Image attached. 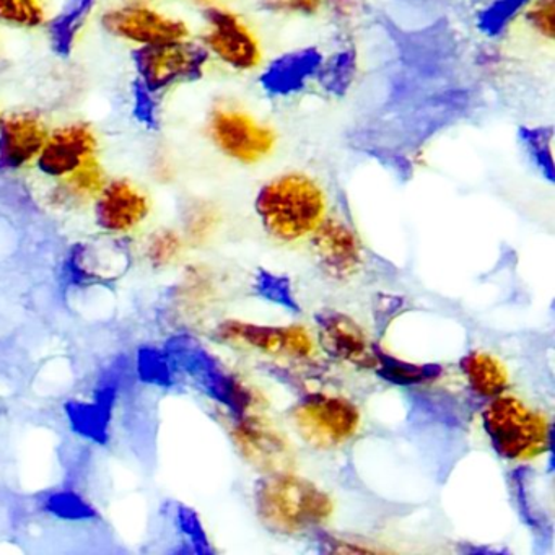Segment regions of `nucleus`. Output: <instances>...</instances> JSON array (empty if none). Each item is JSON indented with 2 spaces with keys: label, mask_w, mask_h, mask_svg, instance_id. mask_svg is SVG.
I'll return each mask as SVG.
<instances>
[{
  "label": "nucleus",
  "mask_w": 555,
  "mask_h": 555,
  "mask_svg": "<svg viewBox=\"0 0 555 555\" xmlns=\"http://www.w3.org/2000/svg\"><path fill=\"white\" fill-rule=\"evenodd\" d=\"M528 27L547 41L555 38V0H532L521 15Z\"/></svg>",
  "instance_id": "26"
},
{
  "label": "nucleus",
  "mask_w": 555,
  "mask_h": 555,
  "mask_svg": "<svg viewBox=\"0 0 555 555\" xmlns=\"http://www.w3.org/2000/svg\"><path fill=\"white\" fill-rule=\"evenodd\" d=\"M132 100H134V105H132L134 118L145 128L157 129L158 121H160L158 119L160 118V108H158L157 93L151 92L139 80H135Z\"/></svg>",
  "instance_id": "27"
},
{
  "label": "nucleus",
  "mask_w": 555,
  "mask_h": 555,
  "mask_svg": "<svg viewBox=\"0 0 555 555\" xmlns=\"http://www.w3.org/2000/svg\"><path fill=\"white\" fill-rule=\"evenodd\" d=\"M219 339L266 356L307 362L317 353V343L304 326H261L245 321H225L217 330Z\"/></svg>",
  "instance_id": "8"
},
{
  "label": "nucleus",
  "mask_w": 555,
  "mask_h": 555,
  "mask_svg": "<svg viewBox=\"0 0 555 555\" xmlns=\"http://www.w3.org/2000/svg\"><path fill=\"white\" fill-rule=\"evenodd\" d=\"M331 17L340 30H356L369 17L370 9L366 0H326Z\"/></svg>",
  "instance_id": "25"
},
{
  "label": "nucleus",
  "mask_w": 555,
  "mask_h": 555,
  "mask_svg": "<svg viewBox=\"0 0 555 555\" xmlns=\"http://www.w3.org/2000/svg\"><path fill=\"white\" fill-rule=\"evenodd\" d=\"M139 373H141L142 378L149 383H162L164 378L162 376L167 373V369H165V360L160 359L157 353L144 352L141 356V360H139Z\"/></svg>",
  "instance_id": "30"
},
{
  "label": "nucleus",
  "mask_w": 555,
  "mask_h": 555,
  "mask_svg": "<svg viewBox=\"0 0 555 555\" xmlns=\"http://www.w3.org/2000/svg\"><path fill=\"white\" fill-rule=\"evenodd\" d=\"M359 70V54L356 48L346 44L330 56H323L314 80L327 95L340 99L352 90Z\"/></svg>",
  "instance_id": "19"
},
{
  "label": "nucleus",
  "mask_w": 555,
  "mask_h": 555,
  "mask_svg": "<svg viewBox=\"0 0 555 555\" xmlns=\"http://www.w3.org/2000/svg\"><path fill=\"white\" fill-rule=\"evenodd\" d=\"M298 437L314 450L331 451L349 443L359 434L360 409L344 396L313 392L291 411Z\"/></svg>",
  "instance_id": "4"
},
{
  "label": "nucleus",
  "mask_w": 555,
  "mask_h": 555,
  "mask_svg": "<svg viewBox=\"0 0 555 555\" xmlns=\"http://www.w3.org/2000/svg\"><path fill=\"white\" fill-rule=\"evenodd\" d=\"M318 336L333 359L363 370H376L379 349L373 346L363 327L339 311L323 313L318 320Z\"/></svg>",
  "instance_id": "12"
},
{
  "label": "nucleus",
  "mask_w": 555,
  "mask_h": 555,
  "mask_svg": "<svg viewBox=\"0 0 555 555\" xmlns=\"http://www.w3.org/2000/svg\"><path fill=\"white\" fill-rule=\"evenodd\" d=\"M203 47L220 63L238 73H249L261 64V47L248 25L235 14L222 8L204 11Z\"/></svg>",
  "instance_id": "7"
},
{
  "label": "nucleus",
  "mask_w": 555,
  "mask_h": 555,
  "mask_svg": "<svg viewBox=\"0 0 555 555\" xmlns=\"http://www.w3.org/2000/svg\"><path fill=\"white\" fill-rule=\"evenodd\" d=\"M48 509L61 518H90L93 516V509L89 503L83 502L76 493L63 492L56 493L48 500Z\"/></svg>",
  "instance_id": "29"
},
{
  "label": "nucleus",
  "mask_w": 555,
  "mask_h": 555,
  "mask_svg": "<svg viewBox=\"0 0 555 555\" xmlns=\"http://www.w3.org/2000/svg\"><path fill=\"white\" fill-rule=\"evenodd\" d=\"M95 152V132L89 126L76 122L48 135L37 164L41 173L47 177L64 178L92 160Z\"/></svg>",
  "instance_id": "13"
},
{
  "label": "nucleus",
  "mask_w": 555,
  "mask_h": 555,
  "mask_svg": "<svg viewBox=\"0 0 555 555\" xmlns=\"http://www.w3.org/2000/svg\"><path fill=\"white\" fill-rule=\"evenodd\" d=\"M324 0H258L261 11L274 15H300L311 17L318 14Z\"/></svg>",
  "instance_id": "28"
},
{
  "label": "nucleus",
  "mask_w": 555,
  "mask_h": 555,
  "mask_svg": "<svg viewBox=\"0 0 555 555\" xmlns=\"http://www.w3.org/2000/svg\"><path fill=\"white\" fill-rule=\"evenodd\" d=\"M255 209L269 236L295 243L313 235L327 216V199L317 180L292 171L262 184Z\"/></svg>",
  "instance_id": "2"
},
{
  "label": "nucleus",
  "mask_w": 555,
  "mask_h": 555,
  "mask_svg": "<svg viewBox=\"0 0 555 555\" xmlns=\"http://www.w3.org/2000/svg\"><path fill=\"white\" fill-rule=\"evenodd\" d=\"M311 248L320 268L336 281L353 278L363 266L362 242L339 217H324L311 235Z\"/></svg>",
  "instance_id": "11"
},
{
  "label": "nucleus",
  "mask_w": 555,
  "mask_h": 555,
  "mask_svg": "<svg viewBox=\"0 0 555 555\" xmlns=\"http://www.w3.org/2000/svg\"><path fill=\"white\" fill-rule=\"evenodd\" d=\"M209 57V51L203 44L183 40L139 48L134 53V66L139 82L160 95L171 87L199 80Z\"/></svg>",
  "instance_id": "5"
},
{
  "label": "nucleus",
  "mask_w": 555,
  "mask_h": 555,
  "mask_svg": "<svg viewBox=\"0 0 555 555\" xmlns=\"http://www.w3.org/2000/svg\"><path fill=\"white\" fill-rule=\"evenodd\" d=\"M95 2L96 0H64L63 8L50 25L51 47L57 56L66 57L73 53L83 25L95 9Z\"/></svg>",
  "instance_id": "18"
},
{
  "label": "nucleus",
  "mask_w": 555,
  "mask_h": 555,
  "mask_svg": "<svg viewBox=\"0 0 555 555\" xmlns=\"http://www.w3.org/2000/svg\"><path fill=\"white\" fill-rule=\"evenodd\" d=\"M324 54L307 47L274 57L259 76V86L275 99H287L304 92L317 79Z\"/></svg>",
  "instance_id": "15"
},
{
  "label": "nucleus",
  "mask_w": 555,
  "mask_h": 555,
  "mask_svg": "<svg viewBox=\"0 0 555 555\" xmlns=\"http://www.w3.org/2000/svg\"><path fill=\"white\" fill-rule=\"evenodd\" d=\"M532 0H492L477 15V28L487 38H499L521 17Z\"/></svg>",
  "instance_id": "21"
},
{
  "label": "nucleus",
  "mask_w": 555,
  "mask_h": 555,
  "mask_svg": "<svg viewBox=\"0 0 555 555\" xmlns=\"http://www.w3.org/2000/svg\"><path fill=\"white\" fill-rule=\"evenodd\" d=\"M518 141L526 157L547 181H554V128L552 126H521Z\"/></svg>",
  "instance_id": "20"
},
{
  "label": "nucleus",
  "mask_w": 555,
  "mask_h": 555,
  "mask_svg": "<svg viewBox=\"0 0 555 555\" xmlns=\"http://www.w3.org/2000/svg\"><path fill=\"white\" fill-rule=\"evenodd\" d=\"M259 521L281 535H304L324 528L334 513L326 490L292 470L266 474L255 487Z\"/></svg>",
  "instance_id": "1"
},
{
  "label": "nucleus",
  "mask_w": 555,
  "mask_h": 555,
  "mask_svg": "<svg viewBox=\"0 0 555 555\" xmlns=\"http://www.w3.org/2000/svg\"><path fill=\"white\" fill-rule=\"evenodd\" d=\"M482 427L493 451L513 463L535 460L551 448V418L518 396L503 392L489 399Z\"/></svg>",
  "instance_id": "3"
},
{
  "label": "nucleus",
  "mask_w": 555,
  "mask_h": 555,
  "mask_svg": "<svg viewBox=\"0 0 555 555\" xmlns=\"http://www.w3.org/2000/svg\"><path fill=\"white\" fill-rule=\"evenodd\" d=\"M209 134L225 157L242 165L259 164L274 151V131L232 106H219L210 113Z\"/></svg>",
  "instance_id": "6"
},
{
  "label": "nucleus",
  "mask_w": 555,
  "mask_h": 555,
  "mask_svg": "<svg viewBox=\"0 0 555 555\" xmlns=\"http://www.w3.org/2000/svg\"><path fill=\"white\" fill-rule=\"evenodd\" d=\"M102 25L113 37L138 44L139 48L175 43L190 37L184 22L154 11L141 2L106 12Z\"/></svg>",
  "instance_id": "9"
},
{
  "label": "nucleus",
  "mask_w": 555,
  "mask_h": 555,
  "mask_svg": "<svg viewBox=\"0 0 555 555\" xmlns=\"http://www.w3.org/2000/svg\"><path fill=\"white\" fill-rule=\"evenodd\" d=\"M43 22V0H0V24L17 28H37Z\"/></svg>",
  "instance_id": "24"
},
{
  "label": "nucleus",
  "mask_w": 555,
  "mask_h": 555,
  "mask_svg": "<svg viewBox=\"0 0 555 555\" xmlns=\"http://www.w3.org/2000/svg\"><path fill=\"white\" fill-rule=\"evenodd\" d=\"M460 369L470 391L480 398H495L508 388V372L492 353L473 350L460 360Z\"/></svg>",
  "instance_id": "17"
},
{
  "label": "nucleus",
  "mask_w": 555,
  "mask_h": 555,
  "mask_svg": "<svg viewBox=\"0 0 555 555\" xmlns=\"http://www.w3.org/2000/svg\"><path fill=\"white\" fill-rule=\"evenodd\" d=\"M63 180L60 191L64 199H80L103 190V170L95 157Z\"/></svg>",
  "instance_id": "23"
},
{
  "label": "nucleus",
  "mask_w": 555,
  "mask_h": 555,
  "mask_svg": "<svg viewBox=\"0 0 555 555\" xmlns=\"http://www.w3.org/2000/svg\"><path fill=\"white\" fill-rule=\"evenodd\" d=\"M48 135L44 122L31 113L0 118V170L17 171L37 162Z\"/></svg>",
  "instance_id": "14"
},
{
  "label": "nucleus",
  "mask_w": 555,
  "mask_h": 555,
  "mask_svg": "<svg viewBox=\"0 0 555 555\" xmlns=\"http://www.w3.org/2000/svg\"><path fill=\"white\" fill-rule=\"evenodd\" d=\"M132 2H145V0H132Z\"/></svg>",
  "instance_id": "31"
},
{
  "label": "nucleus",
  "mask_w": 555,
  "mask_h": 555,
  "mask_svg": "<svg viewBox=\"0 0 555 555\" xmlns=\"http://www.w3.org/2000/svg\"><path fill=\"white\" fill-rule=\"evenodd\" d=\"M376 372L389 382L396 383V385H418V383L428 382V379L437 376L440 369L402 362V360L392 359V357L386 356L379 350Z\"/></svg>",
  "instance_id": "22"
},
{
  "label": "nucleus",
  "mask_w": 555,
  "mask_h": 555,
  "mask_svg": "<svg viewBox=\"0 0 555 555\" xmlns=\"http://www.w3.org/2000/svg\"><path fill=\"white\" fill-rule=\"evenodd\" d=\"M232 435L243 457L261 473L292 470L295 453L291 443L261 415L253 412L236 415Z\"/></svg>",
  "instance_id": "10"
},
{
  "label": "nucleus",
  "mask_w": 555,
  "mask_h": 555,
  "mask_svg": "<svg viewBox=\"0 0 555 555\" xmlns=\"http://www.w3.org/2000/svg\"><path fill=\"white\" fill-rule=\"evenodd\" d=\"M147 214V199L128 181H113L103 188L96 203V220L109 232H122L141 222Z\"/></svg>",
  "instance_id": "16"
}]
</instances>
